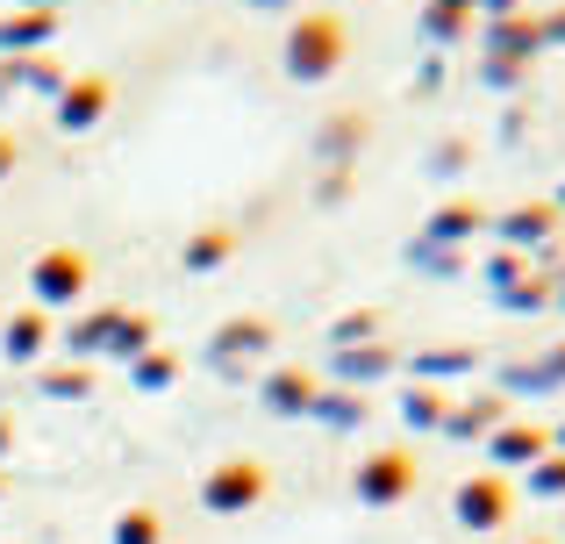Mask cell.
I'll return each instance as SVG.
<instances>
[{
	"label": "cell",
	"mask_w": 565,
	"mask_h": 544,
	"mask_svg": "<svg viewBox=\"0 0 565 544\" xmlns=\"http://www.w3.org/2000/svg\"><path fill=\"white\" fill-rule=\"evenodd\" d=\"M344 51H351L344 22H337L330 8H308L301 22L287 29V72H294V79H330V72L344 65Z\"/></svg>",
	"instance_id": "6da1fadb"
},
{
	"label": "cell",
	"mask_w": 565,
	"mask_h": 544,
	"mask_svg": "<svg viewBox=\"0 0 565 544\" xmlns=\"http://www.w3.org/2000/svg\"><path fill=\"white\" fill-rule=\"evenodd\" d=\"M408 480H415V459H408V451H373V459L359 466V494H365V502H401V494H408Z\"/></svg>",
	"instance_id": "7a4b0ae2"
},
{
	"label": "cell",
	"mask_w": 565,
	"mask_h": 544,
	"mask_svg": "<svg viewBox=\"0 0 565 544\" xmlns=\"http://www.w3.org/2000/svg\"><path fill=\"white\" fill-rule=\"evenodd\" d=\"M258 488H265V473L250 459H236L222 473H207V509H244V502H258Z\"/></svg>",
	"instance_id": "3957f363"
},
{
	"label": "cell",
	"mask_w": 565,
	"mask_h": 544,
	"mask_svg": "<svg viewBox=\"0 0 565 544\" xmlns=\"http://www.w3.org/2000/svg\"><path fill=\"white\" fill-rule=\"evenodd\" d=\"M79 287H86V258L79 252H51L36 266V294H43V301H72Z\"/></svg>",
	"instance_id": "277c9868"
},
{
	"label": "cell",
	"mask_w": 565,
	"mask_h": 544,
	"mask_svg": "<svg viewBox=\"0 0 565 544\" xmlns=\"http://www.w3.org/2000/svg\"><path fill=\"white\" fill-rule=\"evenodd\" d=\"M51 29H57L51 8H22L0 22V51H36V43H51Z\"/></svg>",
	"instance_id": "5b68a950"
},
{
	"label": "cell",
	"mask_w": 565,
	"mask_h": 544,
	"mask_svg": "<svg viewBox=\"0 0 565 544\" xmlns=\"http://www.w3.org/2000/svg\"><path fill=\"white\" fill-rule=\"evenodd\" d=\"M65 129H86V122H100V115H108V79H72L65 86Z\"/></svg>",
	"instance_id": "8992f818"
},
{
	"label": "cell",
	"mask_w": 565,
	"mask_h": 544,
	"mask_svg": "<svg viewBox=\"0 0 565 544\" xmlns=\"http://www.w3.org/2000/svg\"><path fill=\"white\" fill-rule=\"evenodd\" d=\"M458 509H466V523H501L509 516V488H501V480H472Z\"/></svg>",
	"instance_id": "52a82bcc"
},
{
	"label": "cell",
	"mask_w": 565,
	"mask_h": 544,
	"mask_svg": "<svg viewBox=\"0 0 565 544\" xmlns=\"http://www.w3.org/2000/svg\"><path fill=\"white\" fill-rule=\"evenodd\" d=\"M215 258H230V237H222V230H201V237L186 244V266H193V273H207Z\"/></svg>",
	"instance_id": "ba28073f"
},
{
	"label": "cell",
	"mask_w": 565,
	"mask_h": 544,
	"mask_svg": "<svg viewBox=\"0 0 565 544\" xmlns=\"http://www.w3.org/2000/svg\"><path fill=\"white\" fill-rule=\"evenodd\" d=\"M537 445H544V430H501V437H494L501 459H537Z\"/></svg>",
	"instance_id": "9c48e42d"
},
{
	"label": "cell",
	"mask_w": 565,
	"mask_h": 544,
	"mask_svg": "<svg viewBox=\"0 0 565 544\" xmlns=\"http://www.w3.org/2000/svg\"><path fill=\"white\" fill-rule=\"evenodd\" d=\"M36 344H43V316H14V337H8V351H14V359H29Z\"/></svg>",
	"instance_id": "30bf717a"
},
{
	"label": "cell",
	"mask_w": 565,
	"mask_h": 544,
	"mask_svg": "<svg viewBox=\"0 0 565 544\" xmlns=\"http://www.w3.org/2000/svg\"><path fill=\"white\" fill-rule=\"evenodd\" d=\"M273 402H279V408H301V402H308V373H279V380H273Z\"/></svg>",
	"instance_id": "8fae6325"
},
{
	"label": "cell",
	"mask_w": 565,
	"mask_h": 544,
	"mask_svg": "<svg viewBox=\"0 0 565 544\" xmlns=\"http://www.w3.org/2000/svg\"><path fill=\"white\" fill-rule=\"evenodd\" d=\"M472 223H480V215H472L466 201H451V215H437V237H466Z\"/></svg>",
	"instance_id": "7c38bea8"
},
{
	"label": "cell",
	"mask_w": 565,
	"mask_h": 544,
	"mask_svg": "<svg viewBox=\"0 0 565 544\" xmlns=\"http://www.w3.org/2000/svg\"><path fill=\"white\" fill-rule=\"evenodd\" d=\"M544 230H552V209H523L509 223V237H544Z\"/></svg>",
	"instance_id": "4fadbf2b"
},
{
	"label": "cell",
	"mask_w": 565,
	"mask_h": 544,
	"mask_svg": "<svg viewBox=\"0 0 565 544\" xmlns=\"http://www.w3.org/2000/svg\"><path fill=\"white\" fill-rule=\"evenodd\" d=\"M172 365H180V359H172V351H158V359H143V365H137V380H143V387H166Z\"/></svg>",
	"instance_id": "5bb4252c"
},
{
	"label": "cell",
	"mask_w": 565,
	"mask_h": 544,
	"mask_svg": "<svg viewBox=\"0 0 565 544\" xmlns=\"http://www.w3.org/2000/svg\"><path fill=\"white\" fill-rule=\"evenodd\" d=\"M151 537H158V523L143 516V509H137V516H122V544H151Z\"/></svg>",
	"instance_id": "9a60e30c"
},
{
	"label": "cell",
	"mask_w": 565,
	"mask_h": 544,
	"mask_svg": "<svg viewBox=\"0 0 565 544\" xmlns=\"http://www.w3.org/2000/svg\"><path fill=\"white\" fill-rule=\"evenodd\" d=\"M537 488H565V459H544L537 466Z\"/></svg>",
	"instance_id": "2e32d148"
},
{
	"label": "cell",
	"mask_w": 565,
	"mask_h": 544,
	"mask_svg": "<svg viewBox=\"0 0 565 544\" xmlns=\"http://www.w3.org/2000/svg\"><path fill=\"white\" fill-rule=\"evenodd\" d=\"M8 166H14V143H8V137H0V172H8Z\"/></svg>",
	"instance_id": "e0dca14e"
},
{
	"label": "cell",
	"mask_w": 565,
	"mask_h": 544,
	"mask_svg": "<svg viewBox=\"0 0 565 544\" xmlns=\"http://www.w3.org/2000/svg\"><path fill=\"white\" fill-rule=\"evenodd\" d=\"M487 8H494V14H509V8H515V0H487Z\"/></svg>",
	"instance_id": "ac0fdd59"
},
{
	"label": "cell",
	"mask_w": 565,
	"mask_h": 544,
	"mask_svg": "<svg viewBox=\"0 0 565 544\" xmlns=\"http://www.w3.org/2000/svg\"><path fill=\"white\" fill-rule=\"evenodd\" d=\"M250 8H287V0H250Z\"/></svg>",
	"instance_id": "d6986e66"
},
{
	"label": "cell",
	"mask_w": 565,
	"mask_h": 544,
	"mask_svg": "<svg viewBox=\"0 0 565 544\" xmlns=\"http://www.w3.org/2000/svg\"><path fill=\"white\" fill-rule=\"evenodd\" d=\"M444 8H472V0H444Z\"/></svg>",
	"instance_id": "ffe728a7"
},
{
	"label": "cell",
	"mask_w": 565,
	"mask_h": 544,
	"mask_svg": "<svg viewBox=\"0 0 565 544\" xmlns=\"http://www.w3.org/2000/svg\"><path fill=\"white\" fill-rule=\"evenodd\" d=\"M29 8H51V0H29Z\"/></svg>",
	"instance_id": "44dd1931"
}]
</instances>
